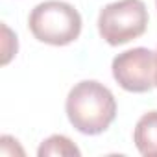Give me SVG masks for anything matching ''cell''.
Here are the masks:
<instances>
[{
    "label": "cell",
    "instance_id": "obj_5",
    "mask_svg": "<svg viewBox=\"0 0 157 157\" xmlns=\"http://www.w3.org/2000/svg\"><path fill=\"white\" fill-rule=\"evenodd\" d=\"M133 142L140 155H157V111H148L137 120L133 129Z\"/></svg>",
    "mask_w": 157,
    "mask_h": 157
},
{
    "label": "cell",
    "instance_id": "obj_7",
    "mask_svg": "<svg viewBox=\"0 0 157 157\" xmlns=\"http://www.w3.org/2000/svg\"><path fill=\"white\" fill-rule=\"evenodd\" d=\"M155 87H157V52H155Z\"/></svg>",
    "mask_w": 157,
    "mask_h": 157
},
{
    "label": "cell",
    "instance_id": "obj_4",
    "mask_svg": "<svg viewBox=\"0 0 157 157\" xmlns=\"http://www.w3.org/2000/svg\"><path fill=\"white\" fill-rule=\"evenodd\" d=\"M113 78L128 93H148L155 85V52L137 46L118 54L111 63Z\"/></svg>",
    "mask_w": 157,
    "mask_h": 157
},
{
    "label": "cell",
    "instance_id": "obj_3",
    "mask_svg": "<svg viewBox=\"0 0 157 157\" xmlns=\"http://www.w3.org/2000/svg\"><path fill=\"white\" fill-rule=\"evenodd\" d=\"M148 10L142 0H117L100 10L98 33L111 44L120 46L146 32Z\"/></svg>",
    "mask_w": 157,
    "mask_h": 157
},
{
    "label": "cell",
    "instance_id": "obj_6",
    "mask_svg": "<svg viewBox=\"0 0 157 157\" xmlns=\"http://www.w3.org/2000/svg\"><path fill=\"white\" fill-rule=\"evenodd\" d=\"M80 148H78L68 137L65 135H52L46 140H43V144L37 150L39 157H48V155H80Z\"/></svg>",
    "mask_w": 157,
    "mask_h": 157
},
{
    "label": "cell",
    "instance_id": "obj_2",
    "mask_svg": "<svg viewBox=\"0 0 157 157\" xmlns=\"http://www.w3.org/2000/svg\"><path fill=\"white\" fill-rule=\"evenodd\" d=\"M28 28L41 43L67 46L82 33V15L68 2L46 0L32 10L28 17Z\"/></svg>",
    "mask_w": 157,
    "mask_h": 157
},
{
    "label": "cell",
    "instance_id": "obj_8",
    "mask_svg": "<svg viewBox=\"0 0 157 157\" xmlns=\"http://www.w3.org/2000/svg\"><path fill=\"white\" fill-rule=\"evenodd\" d=\"M155 6H157V0H155Z\"/></svg>",
    "mask_w": 157,
    "mask_h": 157
},
{
    "label": "cell",
    "instance_id": "obj_1",
    "mask_svg": "<svg viewBox=\"0 0 157 157\" xmlns=\"http://www.w3.org/2000/svg\"><path fill=\"white\" fill-rule=\"evenodd\" d=\"M65 111L68 122L80 133L100 135L117 118V100L104 83L83 80L68 91Z\"/></svg>",
    "mask_w": 157,
    "mask_h": 157
}]
</instances>
